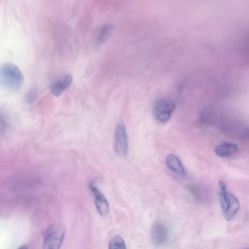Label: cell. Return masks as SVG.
Segmentation results:
<instances>
[{
	"instance_id": "cell-1",
	"label": "cell",
	"mask_w": 249,
	"mask_h": 249,
	"mask_svg": "<svg viewBox=\"0 0 249 249\" xmlns=\"http://www.w3.org/2000/svg\"><path fill=\"white\" fill-rule=\"evenodd\" d=\"M23 81L22 73L16 65L7 63L0 67V84L6 89L11 91L18 90Z\"/></svg>"
},
{
	"instance_id": "cell-2",
	"label": "cell",
	"mask_w": 249,
	"mask_h": 249,
	"mask_svg": "<svg viewBox=\"0 0 249 249\" xmlns=\"http://www.w3.org/2000/svg\"><path fill=\"white\" fill-rule=\"evenodd\" d=\"M218 188L220 204L223 214L227 221H231L240 208L239 201L236 196L228 192L227 185L223 181H219Z\"/></svg>"
},
{
	"instance_id": "cell-3",
	"label": "cell",
	"mask_w": 249,
	"mask_h": 249,
	"mask_svg": "<svg viewBox=\"0 0 249 249\" xmlns=\"http://www.w3.org/2000/svg\"><path fill=\"white\" fill-rule=\"evenodd\" d=\"M66 233L65 226L61 223L53 224L45 233L42 249H59Z\"/></svg>"
},
{
	"instance_id": "cell-4",
	"label": "cell",
	"mask_w": 249,
	"mask_h": 249,
	"mask_svg": "<svg viewBox=\"0 0 249 249\" xmlns=\"http://www.w3.org/2000/svg\"><path fill=\"white\" fill-rule=\"evenodd\" d=\"M175 109V104L171 99L162 98L157 100L153 107L154 115L161 123L167 122Z\"/></svg>"
},
{
	"instance_id": "cell-5",
	"label": "cell",
	"mask_w": 249,
	"mask_h": 249,
	"mask_svg": "<svg viewBox=\"0 0 249 249\" xmlns=\"http://www.w3.org/2000/svg\"><path fill=\"white\" fill-rule=\"evenodd\" d=\"M114 149L119 156H125L128 150L127 133L125 125L123 121H119L114 131Z\"/></svg>"
},
{
	"instance_id": "cell-6",
	"label": "cell",
	"mask_w": 249,
	"mask_h": 249,
	"mask_svg": "<svg viewBox=\"0 0 249 249\" xmlns=\"http://www.w3.org/2000/svg\"><path fill=\"white\" fill-rule=\"evenodd\" d=\"M150 235L153 244L156 247L164 245L168 238L167 228L160 222H156L151 226Z\"/></svg>"
},
{
	"instance_id": "cell-7",
	"label": "cell",
	"mask_w": 249,
	"mask_h": 249,
	"mask_svg": "<svg viewBox=\"0 0 249 249\" xmlns=\"http://www.w3.org/2000/svg\"><path fill=\"white\" fill-rule=\"evenodd\" d=\"M89 188L94 196L95 204L98 212L102 216H106L109 211L108 201L93 182L90 183Z\"/></svg>"
},
{
	"instance_id": "cell-8",
	"label": "cell",
	"mask_w": 249,
	"mask_h": 249,
	"mask_svg": "<svg viewBox=\"0 0 249 249\" xmlns=\"http://www.w3.org/2000/svg\"><path fill=\"white\" fill-rule=\"evenodd\" d=\"M165 163L167 168L173 173L181 177L186 176L183 165L176 155L173 154L167 155L165 159Z\"/></svg>"
},
{
	"instance_id": "cell-9",
	"label": "cell",
	"mask_w": 249,
	"mask_h": 249,
	"mask_svg": "<svg viewBox=\"0 0 249 249\" xmlns=\"http://www.w3.org/2000/svg\"><path fill=\"white\" fill-rule=\"evenodd\" d=\"M72 78L67 75L54 82L51 87L52 93L55 96H60L71 84Z\"/></svg>"
},
{
	"instance_id": "cell-10",
	"label": "cell",
	"mask_w": 249,
	"mask_h": 249,
	"mask_svg": "<svg viewBox=\"0 0 249 249\" xmlns=\"http://www.w3.org/2000/svg\"><path fill=\"white\" fill-rule=\"evenodd\" d=\"M238 150V147L236 144L225 142L217 145L214 149V152L218 157L224 158L234 155Z\"/></svg>"
},
{
	"instance_id": "cell-11",
	"label": "cell",
	"mask_w": 249,
	"mask_h": 249,
	"mask_svg": "<svg viewBox=\"0 0 249 249\" xmlns=\"http://www.w3.org/2000/svg\"><path fill=\"white\" fill-rule=\"evenodd\" d=\"M108 249H126L125 242L123 237L116 235L110 239Z\"/></svg>"
},
{
	"instance_id": "cell-12",
	"label": "cell",
	"mask_w": 249,
	"mask_h": 249,
	"mask_svg": "<svg viewBox=\"0 0 249 249\" xmlns=\"http://www.w3.org/2000/svg\"><path fill=\"white\" fill-rule=\"evenodd\" d=\"M112 27L110 25H105L102 26L98 32L97 40L99 43H103L108 38L111 32Z\"/></svg>"
},
{
	"instance_id": "cell-13",
	"label": "cell",
	"mask_w": 249,
	"mask_h": 249,
	"mask_svg": "<svg viewBox=\"0 0 249 249\" xmlns=\"http://www.w3.org/2000/svg\"><path fill=\"white\" fill-rule=\"evenodd\" d=\"M36 95V90L35 89H31L27 94V99L30 102L33 101Z\"/></svg>"
},
{
	"instance_id": "cell-14",
	"label": "cell",
	"mask_w": 249,
	"mask_h": 249,
	"mask_svg": "<svg viewBox=\"0 0 249 249\" xmlns=\"http://www.w3.org/2000/svg\"><path fill=\"white\" fill-rule=\"evenodd\" d=\"M18 249H27V247L26 246H22L18 248Z\"/></svg>"
},
{
	"instance_id": "cell-15",
	"label": "cell",
	"mask_w": 249,
	"mask_h": 249,
	"mask_svg": "<svg viewBox=\"0 0 249 249\" xmlns=\"http://www.w3.org/2000/svg\"></svg>"
}]
</instances>
